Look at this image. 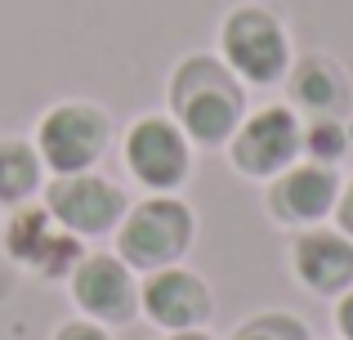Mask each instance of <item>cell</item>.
Instances as JSON below:
<instances>
[{
  "label": "cell",
  "mask_w": 353,
  "mask_h": 340,
  "mask_svg": "<svg viewBox=\"0 0 353 340\" xmlns=\"http://www.w3.org/2000/svg\"><path fill=\"white\" fill-rule=\"evenodd\" d=\"M170 112L174 126L188 134V143L219 148L246 121V90L224 59L188 54L170 77Z\"/></svg>",
  "instance_id": "6da1fadb"
},
{
  "label": "cell",
  "mask_w": 353,
  "mask_h": 340,
  "mask_svg": "<svg viewBox=\"0 0 353 340\" xmlns=\"http://www.w3.org/2000/svg\"><path fill=\"white\" fill-rule=\"evenodd\" d=\"M192 206L174 192H152L139 206H130L117 224V255L134 273L170 269L192 246Z\"/></svg>",
  "instance_id": "7a4b0ae2"
},
{
  "label": "cell",
  "mask_w": 353,
  "mask_h": 340,
  "mask_svg": "<svg viewBox=\"0 0 353 340\" xmlns=\"http://www.w3.org/2000/svg\"><path fill=\"white\" fill-rule=\"evenodd\" d=\"M219 50L228 72L246 86H277L291 72V36L264 5H237L219 27Z\"/></svg>",
  "instance_id": "3957f363"
},
{
  "label": "cell",
  "mask_w": 353,
  "mask_h": 340,
  "mask_svg": "<svg viewBox=\"0 0 353 340\" xmlns=\"http://www.w3.org/2000/svg\"><path fill=\"white\" fill-rule=\"evenodd\" d=\"M108 139H112L108 112L94 103H81V99L54 103L41 117V126H36V152H41L45 170H54V174L94 170L99 157L108 152Z\"/></svg>",
  "instance_id": "277c9868"
},
{
  "label": "cell",
  "mask_w": 353,
  "mask_h": 340,
  "mask_svg": "<svg viewBox=\"0 0 353 340\" xmlns=\"http://www.w3.org/2000/svg\"><path fill=\"white\" fill-rule=\"evenodd\" d=\"M304 152V126L295 117V108H259L237 126V134L228 139V161L237 174L250 179H273L286 166H295Z\"/></svg>",
  "instance_id": "5b68a950"
},
{
  "label": "cell",
  "mask_w": 353,
  "mask_h": 340,
  "mask_svg": "<svg viewBox=\"0 0 353 340\" xmlns=\"http://www.w3.org/2000/svg\"><path fill=\"white\" fill-rule=\"evenodd\" d=\"M45 210L77 237H103V233H117L121 215L130 206H125V192L112 179L81 170V174H54L50 188H45Z\"/></svg>",
  "instance_id": "8992f818"
},
{
  "label": "cell",
  "mask_w": 353,
  "mask_h": 340,
  "mask_svg": "<svg viewBox=\"0 0 353 340\" xmlns=\"http://www.w3.org/2000/svg\"><path fill=\"white\" fill-rule=\"evenodd\" d=\"M5 251L14 255L23 269L41 273V278H68V273L81 264L85 246H81V237L68 233L45 206L23 201L5 224Z\"/></svg>",
  "instance_id": "52a82bcc"
},
{
  "label": "cell",
  "mask_w": 353,
  "mask_h": 340,
  "mask_svg": "<svg viewBox=\"0 0 353 340\" xmlns=\"http://www.w3.org/2000/svg\"><path fill=\"white\" fill-rule=\"evenodd\" d=\"M125 166L143 188L174 192L192 170V143L174 117H139L125 134Z\"/></svg>",
  "instance_id": "ba28073f"
},
{
  "label": "cell",
  "mask_w": 353,
  "mask_h": 340,
  "mask_svg": "<svg viewBox=\"0 0 353 340\" xmlns=\"http://www.w3.org/2000/svg\"><path fill=\"white\" fill-rule=\"evenodd\" d=\"M68 287H72L77 309L90 323L117 327L139 314V282H134V269L121 255H108V251L81 255V264L68 273Z\"/></svg>",
  "instance_id": "9c48e42d"
},
{
  "label": "cell",
  "mask_w": 353,
  "mask_h": 340,
  "mask_svg": "<svg viewBox=\"0 0 353 340\" xmlns=\"http://www.w3.org/2000/svg\"><path fill=\"white\" fill-rule=\"evenodd\" d=\"M139 314L148 323H157L165 336L170 332H192V327H206L215 314V296L210 287L183 264L148 273V282L139 287Z\"/></svg>",
  "instance_id": "30bf717a"
},
{
  "label": "cell",
  "mask_w": 353,
  "mask_h": 340,
  "mask_svg": "<svg viewBox=\"0 0 353 340\" xmlns=\"http://www.w3.org/2000/svg\"><path fill=\"white\" fill-rule=\"evenodd\" d=\"M340 197V174L336 166H322V161H295L282 174H273L268 183V215L277 224L291 228H318L322 219L336 210Z\"/></svg>",
  "instance_id": "8fae6325"
},
{
  "label": "cell",
  "mask_w": 353,
  "mask_h": 340,
  "mask_svg": "<svg viewBox=\"0 0 353 340\" xmlns=\"http://www.w3.org/2000/svg\"><path fill=\"white\" fill-rule=\"evenodd\" d=\"M295 278L318 296H345L353 287V237L340 228H304L291 246Z\"/></svg>",
  "instance_id": "7c38bea8"
},
{
  "label": "cell",
  "mask_w": 353,
  "mask_h": 340,
  "mask_svg": "<svg viewBox=\"0 0 353 340\" xmlns=\"http://www.w3.org/2000/svg\"><path fill=\"white\" fill-rule=\"evenodd\" d=\"M286 90H291V103L309 117H340L349 108V81L327 54H304L286 72Z\"/></svg>",
  "instance_id": "4fadbf2b"
},
{
  "label": "cell",
  "mask_w": 353,
  "mask_h": 340,
  "mask_svg": "<svg viewBox=\"0 0 353 340\" xmlns=\"http://www.w3.org/2000/svg\"><path fill=\"white\" fill-rule=\"evenodd\" d=\"M45 161L36 143L23 139H0V206H23L41 192Z\"/></svg>",
  "instance_id": "5bb4252c"
},
{
  "label": "cell",
  "mask_w": 353,
  "mask_h": 340,
  "mask_svg": "<svg viewBox=\"0 0 353 340\" xmlns=\"http://www.w3.org/2000/svg\"><path fill=\"white\" fill-rule=\"evenodd\" d=\"M304 152L309 161H322V166H336L340 157L349 152V130L340 117H313L304 126Z\"/></svg>",
  "instance_id": "9a60e30c"
},
{
  "label": "cell",
  "mask_w": 353,
  "mask_h": 340,
  "mask_svg": "<svg viewBox=\"0 0 353 340\" xmlns=\"http://www.w3.org/2000/svg\"><path fill=\"white\" fill-rule=\"evenodd\" d=\"M233 340H309V332L295 314H255L233 332Z\"/></svg>",
  "instance_id": "2e32d148"
},
{
  "label": "cell",
  "mask_w": 353,
  "mask_h": 340,
  "mask_svg": "<svg viewBox=\"0 0 353 340\" xmlns=\"http://www.w3.org/2000/svg\"><path fill=\"white\" fill-rule=\"evenodd\" d=\"M54 340H112V336H108L103 323H90V318H81V323H63L59 332H54Z\"/></svg>",
  "instance_id": "e0dca14e"
},
{
  "label": "cell",
  "mask_w": 353,
  "mask_h": 340,
  "mask_svg": "<svg viewBox=\"0 0 353 340\" xmlns=\"http://www.w3.org/2000/svg\"><path fill=\"white\" fill-rule=\"evenodd\" d=\"M336 224H340V233L345 237H353V179L349 183H340V197H336Z\"/></svg>",
  "instance_id": "ac0fdd59"
},
{
  "label": "cell",
  "mask_w": 353,
  "mask_h": 340,
  "mask_svg": "<svg viewBox=\"0 0 353 340\" xmlns=\"http://www.w3.org/2000/svg\"><path fill=\"white\" fill-rule=\"evenodd\" d=\"M336 327H340V340H353V287L340 296V305H336Z\"/></svg>",
  "instance_id": "d6986e66"
},
{
  "label": "cell",
  "mask_w": 353,
  "mask_h": 340,
  "mask_svg": "<svg viewBox=\"0 0 353 340\" xmlns=\"http://www.w3.org/2000/svg\"><path fill=\"white\" fill-rule=\"evenodd\" d=\"M165 340H210L206 332H201V327H192V332H170Z\"/></svg>",
  "instance_id": "ffe728a7"
}]
</instances>
